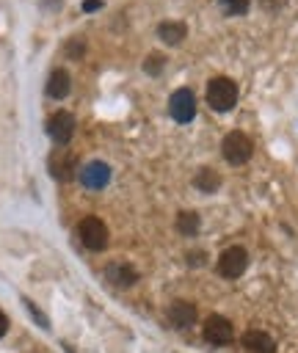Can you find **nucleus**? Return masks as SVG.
I'll return each instance as SVG.
<instances>
[{
    "label": "nucleus",
    "mask_w": 298,
    "mask_h": 353,
    "mask_svg": "<svg viewBox=\"0 0 298 353\" xmlns=\"http://www.w3.org/2000/svg\"><path fill=\"white\" fill-rule=\"evenodd\" d=\"M237 102V85L229 80V77H212L207 83V105L218 113H226L232 110Z\"/></svg>",
    "instance_id": "f257e3e1"
},
{
    "label": "nucleus",
    "mask_w": 298,
    "mask_h": 353,
    "mask_svg": "<svg viewBox=\"0 0 298 353\" xmlns=\"http://www.w3.org/2000/svg\"><path fill=\"white\" fill-rule=\"evenodd\" d=\"M221 152H223L226 163H232V165H243V163L251 157L254 143L248 141V135H243V132H237V130H235V132H229V135L223 138Z\"/></svg>",
    "instance_id": "f03ea898"
},
{
    "label": "nucleus",
    "mask_w": 298,
    "mask_h": 353,
    "mask_svg": "<svg viewBox=\"0 0 298 353\" xmlns=\"http://www.w3.org/2000/svg\"><path fill=\"white\" fill-rule=\"evenodd\" d=\"M246 265H248V254H246L243 245H229V248L218 256V273H221L223 279H237V276H243Z\"/></svg>",
    "instance_id": "7ed1b4c3"
},
{
    "label": "nucleus",
    "mask_w": 298,
    "mask_h": 353,
    "mask_svg": "<svg viewBox=\"0 0 298 353\" xmlns=\"http://www.w3.org/2000/svg\"><path fill=\"white\" fill-rule=\"evenodd\" d=\"M77 232H80L83 245H86V248H91V251H102V248H105V243H108V229H105V223H102L97 215L83 218Z\"/></svg>",
    "instance_id": "20e7f679"
},
{
    "label": "nucleus",
    "mask_w": 298,
    "mask_h": 353,
    "mask_svg": "<svg viewBox=\"0 0 298 353\" xmlns=\"http://www.w3.org/2000/svg\"><path fill=\"white\" fill-rule=\"evenodd\" d=\"M168 110H171V116H174L179 124L190 121V119L196 116V97H193V91H190V88L174 91L171 99H168Z\"/></svg>",
    "instance_id": "39448f33"
},
{
    "label": "nucleus",
    "mask_w": 298,
    "mask_h": 353,
    "mask_svg": "<svg viewBox=\"0 0 298 353\" xmlns=\"http://www.w3.org/2000/svg\"><path fill=\"white\" fill-rule=\"evenodd\" d=\"M47 135L55 141V143H66L72 135H74V116L69 110H58L47 119Z\"/></svg>",
    "instance_id": "423d86ee"
},
{
    "label": "nucleus",
    "mask_w": 298,
    "mask_h": 353,
    "mask_svg": "<svg viewBox=\"0 0 298 353\" xmlns=\"http://www.w3.org/2000/svg\"><path fill=\"white\" fill-rule=\"evenodd\" d=\"M80 182L88 188V190H102L108 182H110V168L105 165V163H99V160H91V163H86L83 168H80Z\"/></svg>",
    "instance_id": "0eeeda50"
},
{
    "label": "nucleus",
    "mask_w": 298,
    "mask_h": 353,
    "mask_svg": "<svg viewBox=\"0 0 298 353\" xmlns=\"http://www.w3.org/2000/svg\"><path fill=\"white\" fill-rule=\"evenodd\" d=\"M204 336H207V342H212V345H229V342L235 339V328H232V323H229L226 317L212 314V317H207V323H204Z\"/></svg>",
    "instance_id": "6e6552de"
},
{
    "label": "nucleus",
    "mask_w": 298,
    "mask_h": 353,
    "mask_svg": "<svg viewBox=\"0 0 298 353\" xmlns=\"http://www.w3.org/2000/svg\"><path fill=\"white\" fill-rule=\"evenodd\" d=\"M168 320H171V325H177V328H188V325H193V320H196V306L188 303V301H174L171 309H168Z\"/></svg>",
    "instance_id": "1a4fd4ad"
},
{
    "label": "nucleus",
    "mask_w": 298,
    "mask_h": 353,
    "mask_svg": "<svg viewBox=\"0 0 298 353\" xmlns=\"http://www.w3.org/2000/svg\"><path fill=\"white\" fill-rule=\"evenodd\" d=\"M243 347L251 350V353H273L276 350L270 334H265V331H246L243 334Z\"/></svg>",
    "instance_id": "9d476101"
},
{
    "label": "nucleus",
    "mask_w": 298,
    "mask_h": 353,
    "mask_svg": "<svg viewBox=\"0 0 298 353\" xmlns=\"http://www.w3.org/2000/svg\"><path fill=\"white\" fill-rule=\"evenodd\" d=\"M69 88H72V80H69V74H66L63 69H55V72L47 77V85H44L47 97H52V99L66 97V94H69Z\"/></svg>",
    "instance_id": "9b49d317"
},
{
    "label": "nucleus",
    "mask_w": 298,
    "mask_h": 353,
    "mask_svg": "<svg viewBox=\"0 0 298 353\" xmlns=\"http://www.w3.org/2000/svg\"><path fill=\"white\" fill-rule=\"evenodd\" d=\"M50 174L61 182L74 176V160L69 154H50Z\"/></svg>",
    "instance_id": "f8f14e48"
},
{
    "label": "nucleus",
    "mask_w": 298,
    "mask_h": 353,
    "mask_svg": "<svg viewBox=\"0 0 298 353\" xmlns=\"http://www.w3.org/2000/svg\"><path fill=\"white\" fill-rule=\"evenodd\" d=\"M105 279L116 287H127V284H135L138 281V273L130 268V265H110L105 270Z\"/></svg>",
    "instance_id": "ddd939ff"
},
{
    "label": "nucleus",
    "mask_w": 298,
    "mask_h": 353,
    "mask_svg": "<svg viewBox=\"0 0 298 353\" xmlns=\"http://www.w3.org/2000/svg\"><path fill=\"white\" fill-rule=\"evenodd\" d=\"M157 33H160V41H166V44H171V47H174V44H179V41L185 39L188 28H185V22H177V19L171 22V19H168V22H163V25H160V30H157Z\"/></svg>",
    "instance_id": "4468645a"
},
{
    "label": "nucleus",
    "mask_w": 298,
    "mask_h": 353,
    "mask_svg": "<svg viewBox=\"0 0 298 353\" xmlns=\"http://www.w3.org/2000/svg\"><path fill=\"white\" fill-rule=\"evenodd\" d=\"M193 182H196V188L204 190V193H212V190H218V185H221V182H218V174H215L212 168H201Z\"/></svg>",
    "instance_id": "2eb2a0df"
},
{
    "label": "nucleus",
    "mask_w": 298,
    "mask_h": 353,
    "mask_svg": "<svg viewBox=\"0 0 298 353\" xmlns=\"http://www.w3.org/2000/svg\"><path fill=\"white\" fill-rule=\"evenodd\" d=\"M177 229L182 232V234H196L199 232V215L196 212H179L177 215Z\"/></svg>",
    "instance_id": "dca6fc26"
},
{
    "label": "nucleus",
    "mask_w": 298,
    "mask_h": 353,
    "mask_svg": "<svg viewBox=\"0 0 298 353\" xmlns=\"http://www.w3.org/2000/svg\"><path fill=\"white\" fill-rule=\"evenodd\" d=\"M218 3L226 14H246L248 11V0H218Z\"/></svg>",
    "instance_id": "f3484780"
},
{
    "label": "nucleus",
    "mask_w": 298,
    "mask_h": 353,
    "mask_svg": "<svg viewBox=\"0 0 298 353\" xmlns=\"http://www.w3.org/2000/svg\"><path fill=\"white\" fill-rule=\"evenodd\" d=\"M163 63H166V58H163V55H157V52H152V55L143 61V66H146V72H149V74H160Z\"/></svg>",
    "instance_id": "a211bd4d"
},
{
    "label": "nucleus",
    "mask_w": 298,
    "mask_h": 353,
    "mask_svg": "<svg viewBox=\"0 0 298 353\" xmlns=\"http://www.w3.org/2000/svg\"><path fill=\"white\" fill-rule=\"evenodd\" d=\"M83 50H86V44H80V41H69V50H66V55H72V58H80L83 55Z\"/></svg>",
    "instance_id": "6ab92c4d"
},
{
    "label": "nucleus",
    "mask_w": 298,
    "mask_h": 353,
    "mask_svg": "<svg viewBox=\"0 0 298 353\" xmlns=\"http://www.w3.org/2000/svg\"><path fill=\"white\" fill-rule=\"evenodd\" d=\"M83 8H86V11H97V8H99V0H86Z\"/></svg>",
    "instance_id": "aec40b11"
},
{
    "label": "nucleus",
    "mask_w": 298,
    "mask_h": 353,
    "mask_svg": "<svg viewBox=\"0 0 298 353\" xmlns=\"http://www.w3.org/2000/svg\"><path fill=\"white\" fill-rule=\"evenodd\" d=\"M6 331H8V317H6L3 312H0V336H3Z\"/></svg>",
    "instance_id": "412c9836"
}]
</instances>
